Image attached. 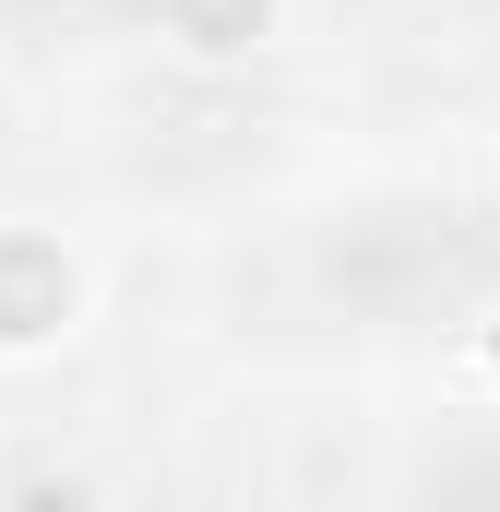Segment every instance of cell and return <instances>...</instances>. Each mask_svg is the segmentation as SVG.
Here are the masks:
<instances>
[{
    "label": "cell",
    "mask_w": 500,
    "mask_h": 512,
    "mask_svg": "<svg viewBox=\"0 0 500 512\" xmlns=\"http://www.w3.org/2000/svg\"><path fill=\"white\" fill-rule=\"evenodd\" d=\"M250 24H262V0H179V36H203V48H239Z\"/></svg>",
    "instance_id": "obj_1"
}]
</instances>
